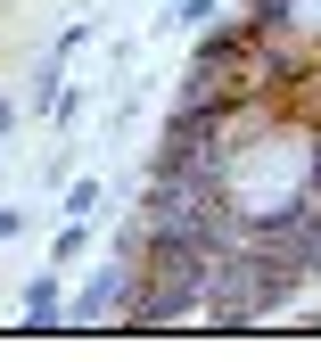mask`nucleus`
I'll use <instances>...</instances> for the list:
<instances>
[{
  "label": "nucleus",
  "mask_w": 321,
  "mask_h": 362,
  "mask_svg": "<svg viewBox=\"0 0 321 362\" xmlns=\"http://www.w3.org/2000/svg\"><path fill=\"white\" fill-rule=\"evenodd\" d=\"M25 321L42 329V321H58V272H42L33 288H25Z\"/></svg>",
  "instance_id": "obj_3"
},
{
  "label": "nucleus",
  "mask_w": 321,
  "mask_h": 362,
  "mask_svg": "<svg viewBox=\"0 0 321 362\" xmlns=\"http://www.w3.org/2000/svg\"><path fill=\"white\" fill-rule=\"evenodd\" d=\"M115 296H124V264L99 272V280H83V296H74V321H115Z\"/></svg>",
  "instance_id": "obj_1"
},
{
  "label": "nucleus",
  "mask_w": 321,
  "mask_h": 362,
  "mask_svg": "<svg viewBox=\"0 0 321 362\" xmlns=\"http://www.w3.org/2000/svg\"><path fill=\"white\" fill-rule=\"evenodd\" d=\"M214 17V0H182V8H173V25H206Z\"/></svg>",
  "instance_id": "obj_4"
},
{
  "label": "nucleus",
  "mask_w": 321,
  "mask_h": 362,
  "mask_svg": "<svg viewBox=\"0 0 321 362\" xmlns=\"http://www.w3.org/2000/svg\"><path fill=\"white\" fill-rule=\"evenodd\" d=\"M74 255H91V214H66V230L49 239V264H74Z\"/></svg>",
  "instance_id": "obj_2"
},
{
  "label": "nucleus",
  "mask_w": 321,
  "mask_h": 362,
  "mask_svg": "<svg viewBox=\"0 0 321 362\" xmlns=\"http://www.w3.org/2000/svg\"><path fill=\"white\" fill-rule=\"evenodd\" d=\"M17 230H25V214H17V206H0V239H17Z\"/></svg>",
  "instance_id": "obj_5"
}]
</instances>
